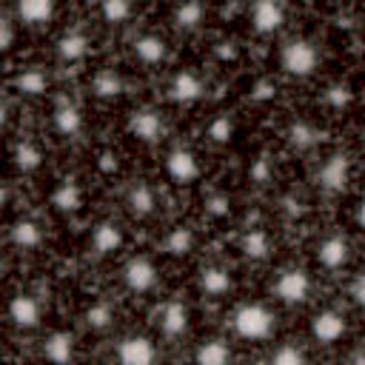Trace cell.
Returning <instances> with one entry per match:
<instances>
[{
  "label": "cell",
  "instance_id": "obj_18",
  "mask_svg": "<svg viewBox=\"0 0 365 365\" xmlns=\"http://www.w3.org/2000/svg\"><path fill=\"white\" fill-rule=\"evenodd\" d=\"M83 202H86V188H83V182L74 180V177L60 180V182L54 185V191H51V205H54L57 211H63V214L80 211Z\"/></svg>",
  "mask_w": 365,
  "mask_h": 365
},
{
  "label": "cell",
  "instance_id": "obj_19",
  "mask_svg": "<svg viewBox=\"0 0 365 365\" xmlns=\"http://www.w3.org/2000/svg\"><path fill=\"white\" fill-rule=\"evenodd\" d=\"M197 285H200V294L208 297V299H220L231 291L234 279H231V271L225 265H205L197 277Z\"/></svg>",
  "mask_w": 365,
  "mask_h": 365
},
{
  "label": "cell",
  "instance_id": "obj_36",
  "mask_svg": "<svg viewBox=\"0 0 365 365\" xmlns=\"http://www.w3.org/2000/svg\"><path fill=\"white\" fill-rule=\"evenodd\" d=\"M351 88L345 86V83H334V86H328L325 88V94H322V100H325V106L331 108V111H342V108H348V103H351Z\"/></svg>",
  "mask_w": 365,
  "mask_h": 365
},
{
  "label": "cell",
  "instance_id": "obj_30",
  "mask_svg": "<svg viewBox=\"0 0 365 365\" xmlns=\"http://www.w3.org/2000/svg\"><path fill=\"white\" fill-rule=\"evenodd\" d=\"M194 245H197V237H194V228H188V225H174L168 231L165 242H163V248L174 257H182V254L194 251Z\"/></svg>",
  "mask_w": 365,
  "mask_h": 365
},
{
  "label": "cell",
  "instance_id": "obj_37",
  "mask_svg": "<svg viewBox=\"0 0 365 365\" xmlns=\"http://www.w3.org/2000/svg\"><path fill=\"white\" fill-rule=\"evenodd\" d=\"M208 137L214 143H228L234 137V120L228 114H214V120L208 123Z\"/></svg>",
  "mask_w": 365,
  "mask_h": 365
},
{
  "label": "cell",
  "instance_id": "obj_21",
  "mask_svg": "<svg viewBox=\"0 0 365 365\" xmlns=\"http://www.w3.org/2000/svg\"><path fill=\"white\" fill-rule=\"evenodd\" d=\"M54 0H17L14 17L20 26H46L54 17Z\"/></svg>",
  "mask_w": 365,
  "mask_h": 365
},
{
  "label": "cell",
  "instance_id": "obj_22",
  "mask_svg": "<svg viewBox=\"0 0 365 365\" xmlns=\"http://www.w3.org/2000/svg\"><path fill=\"white\" fill-rule=\"evenodd\" d=\"M11 86L23 97H40V94L48 91V71L43 66H26V68H20L14 74Z\"/></svg>",
  "mask_w": 365,
  "mask_h": 365
},
{
  "label": "cell",
  "instance_id": "obj_3",
  "mask_svg": "<svg viewBox=\"0 0 365 365\" xmlns=\"http://www.w3.org/2000/svg\"><path fill=\"white\" fill-rule=\"evenodd\" d=\"M6 317L14 328L20 331H29V328H37L40 319H43V299L31 291H17L9 297V305H6Z\"/></svg>",
  "mask_w": 365,
  "mask_h": 365
},
{
  "label": "cell",
  "instance_id": "obj_15",
  "mask_svg": "<svg viewBox=\"0 0 365 365\" xmlns=\"http://www.w3.org/2000/svg\"><path fill=\"white\" fill-rule=\"evenodd\" d=\"M51 123H54V131L66 140H77L86 128V120H83V111L71 103V100H60L54 106V114H51Z\"/></svg>",
  "mask_w": 365,
  "mask_h": 365
},
{
  "label": "cell",
  "instance_id": "obj_20",
  "mask_svg": "<svg viewBox=\"0 0 365 365\" xmlns=\"http://www.w3.org/2000/svg\"><path fill=\"white\" fill-rule=\"evenodd\" d=\"M88 46H91L88 34H86L83 29H71V31H66V34L57 40V57H60L63 66L83 63V60L88 57Z\"/></svg>",
  "mask_w": 365,
  "mask_h": 365
},
{
  "label": "cell",
  "instance_id": "obj_6",
  "mask_svg": "<svg viewBox=\"0 0 365 365\" xmlns=\"http://www.w3.org/2000/svg\"><path fill=\"white\" fill-rule=\"evenodd\" d=\"M348 331V319L342 311L336 308H322L319 314H314L311 319V336L319 342V345H334L345 336Z\"/></svg>",
  "mask_w": 365,
  "mask_h": 365
},
{
  "label": "cell",
  "instance_id": "obj_9",
  "mask_svg": "<svg viewBox=\"0 0 365 365\" xmlns=\"http://www.w3.org/2000/svg\"><path fill=\"white\" fill-rule=\"evenodd\" d=\"M248 17H251V26L257 34H274L285 23V3L282 0H254Z\"/></svg>",
  "mask_w": 365,
  "mask_h": 365
},
{
  "label": "cell",
  "instance_id": "obj_41",
  "mask_svg": "<svg viewBox=\"0 0 365 365\" xmlns=\"http://www.w3.org/2000/svg\"><path fill=\"white\" fill-rule=\"evenodd\" d=\"M11 48H14V20L6 17V20H3V51L9 54Z\"/></svg>",
  "mask_w": 365,
  "mask_h": 365
},
{
  "label": "cell",
  "instance_id": "obj_26",
  "mask_svg": "<svg viewBox=\"0 0 365 365\" xmlns=\"http://www.w3.org/2000/svg\"><path fill=\"white\" fill-rule=\"evenodd\" d=\"M123 88H125V83H123L120 71H114V68H97L91 77V94L100 100H117L123 94Z\"/></svg>",
  "mask_w": 365,
  "mask_h": 365
},
{
  "label": "cell",
  "instance_id": "obj_40",
  "mask_svg": "<svg viewBox=\"0 0 365 365\" xmlns=\"http://www.w3.org/2000/svg\"><path fill=\"white\" fill-rule=\"evenodd\" d=\"M205 211H208L211 217H225V214H228V197H222V194L211 197L208 205H205Z\"/></svg>",
  "mask_w": 365,
  "mask_h": 365
},
{
  "label": "cell",
  "instance_id": "obj_17",
  "mask_svg": "<svg viewBox=\"0 0 365 365\" xmlns=\"http://www.w3.org/2000/svg\"><path fill=\"white\" fill-rule=\"evenodd\" d=\"M114 356L120 362H125V365H148V362L157 359V348L145 336H125V339L117 342Z\"/></svg>",
  "mask_w": 365,
  "mask_h": 365
},
{
  "label": "cell",
  "instance_id": "obj_12",
  "mask_svg": "<svg viewBox=\"0 0 365 365\" xmlns=\"http://www.w3.org/2000/svg\"><path fill=\"white\" fill-rule=\"evenodd\" d=\"M348 180H351V160L345 157V154H331L322 165H319V171H317V182L325 188V191H342L345 185H348Z\"/></svg>",
  "mask_w": 365,
  "mask_h": 365
},
{
  "label": "cell",
  "instance_id": "obj_32",
  "mask_svg": "<svg viewBox=\"0 0 365 365\" xmlns=\"http://www.w3.org/2000/svg\"><path fill=\"white\" fill-rule=\"evenodd\" d=\"M234 354H231V345L228 342H222V339H208V342H202L197 351H194V359L197 362H205V365H222V362H228Z\"/></svg>",
  "mask_w": 365,
  "mask_h": 365
},
{
  "label": "cell",
  "instance_id": "obj_35",
  "mask_svg": "<svg viewBox=\"0 0 365 365\" xmlns=\"http://www.w3.org/2000/svg\"><path fill=\"white\" fill-rule=\"evenodd\" d=\"M248 180H251L254 185H268V182L274 180V163H271L268 154H259L257 160H251V165H248Z\"/></svg>",
  "mask_w": 365,
  "mask_h": 365
},
{
  "label": "cell",
  "instance_id": "obj_25",
  "mask_svg": "<svg viewBox=\"0 0 365 365\" xmlns=\"http://www.w3.org/2000/svg\"><path fill=\"white\" fill-rule=\"evenodd\" d=\"M40 351L48 362H68V359H74V336L68 331H51L43 339Z\"/></svg>",
  "mask_w": 365,
  "mask_h": 365
},
{
  "label": "cell",
  "instance_id": "obj_23",
  "mask_svg": "<svg viewBox=\"0 0 365 365\" xmlns=\"http://www.w3.org/2000/svg\"><path fill=\"white\" fill-rule=\"evenodd\" d=\"M9 237H11V245L17 251H37L43 245V225L29 220V217H20L11 228H9Z\"/></svg>",
  "mask_w": 365,
  "mask_h": 365
},
{
  "label": "cell",
  "instance_id": "obj_1",
  "mask_svg": "<svg viewBox=\"0 0 365 365\" xmlns=\"http://www.w3.org/2000/svg\"><path fill=\"white\" fill-rule=\"evenodd\" d=\"M231 325H234V334L240 339H245V342H265L274 334L277 319H274V314H271L268 305H262V302H245V305H240L234 311Z\"/></svg>",
  "mask_w": 365,
  "mask_h": 365
},
{
  "label": "cell",
  "instance_id": "obj_2",
  "mask_svg": "<svg viewBox=\"0 0 365 365\" xmlns=\"http://www.w3.org/2000/svg\"><path fill=\"white\" fill-rule=\"evenodd\" d=\"M279 66L291 74V77H311L319 66V51L317 43L305 40V37H294L282 46L279 51Z\"/></svg>",
  "mask_w": 365,
  "mask_h": 365
},
{
  "label": "cell",
  "instance_id": "obj_5",
  "mask_svg": "<svg viewBox=\"0 0 365 365\" xmlns=\"http://www.w3.org/2000/svg\"><path fill=\"white\" fill-rule=\"evenodd\" d=\"M274 294L285 305H302L311 297V274L305 268H285L274 282Z\"/></svg>",
  "mask_w": 365,
  "mask_h": 365
},
{
  "label": "cell",
  "instance_id": "obj_39",
  "mask_svg": "<svg viewBox=\"0 0 365 365\" xmlns=\"http://www.w3.org/2000/svg\"><path fill=\"white\" fill-rule=\"evenodd\" d=\"M348 294H351V299H354L356 305H362V308H365V271H359V274L351 279Z\"/></svg>",
  "mask_w": 365,
  "mask_h": 365
},
{
  "label": "cell",
  "instance_id": "obj_38",
  "mask_svg": "<svg viewBox=\"0 0 365 365\" xmlns=\"http://www.w3.org/2000/svg\"><path fill=\"white\" fill-rule=\"evenodd\" d=\"M271 362L277 365H297V362H305V351H299L297 345H279L277 351H271Z\"/></svg>",
  "mask_w": 365,
  "mask_h": 365
},
{
  "label": "cell",
  "instance_id": "obj_8",
  "mask_svg": "<svg viewBox=\"0 0 365 365\" xmlns=\"http://www.w3.org/2000/svg\"><path fill=\"white\" fill-rule=\"evenodd\" d=\"M128 131L134 140L140 143H160L163 134H165V123H163V114L157 108H137L131 117H128Z\"/></svg>",
  "mask_w": 365,
  "mask_h": 365
},
{
  "label": "cell",
  "instance_id": "obj_4",
  "mask_svg": "<svg viewBox=\"0 0 365 365\" xmlns=\"http://www.w3.org/2000/svg\"><path fill=\"white\" fill-rule=\"evenodd\" d=\"M123 279H125V288H128L131 294L145 297V294H151V291L157 288L160 271H157V265H154L151 257H143V254H140V257H131V259L125 262Z\"/></svg>",
  "mask_w": 365,
  "mask_h": 365
},
{
  "label": "cell",
  "instance_id": "obj_43",
  "mask_svg": "<svg viewBox=\"0 0 365 365\" xmlns=\"http://www.w3.org/2000/svg\"><path fill=\"white\" fill-rule=\"evenodd\" d=\"M362 148H365V128H362Z\"/></svg>",
  "mask_w": 365,
  "mask_h": 365
},
{
  "label": "cell",
  "instance_id": "obj_34",
  "mask_svg": "<svg viewBox=\"0 0 365 365\" xmlns=\"http://www.w3.org/2000/svg\"><path fill=\"white\" fill-rule=\"evenodd\" d=\"M111 322H114V308H111L108 299H97V302L88 305V311H86V325H88L91 331H106Z\"/></svg>",
  "mask_w": 365,
  "mask_h": 365
},
{
  "label": "cell",
  "instance_id": "obj_16",
  "mask_svg": "<svg viewBox=\"0 0 365 365\" xmlns=\"http://www.w3.org/2000/svg\"><path fill=\"white\" fill-rule=\"evenodd\" d=\"M120 245H123V228H120V222H114V220H103V222H97V225L91 228V237H88V248H91V254L106 257V254L120 251Z\"/></svg>",
  "mask_w": 365,
  "mask_h": 365
},
{
  "label": "cell",
  "instance_id": "obj_7",
  "mask_svg": "<svg viewBox=\"0 0 365 365\" xmlns=\"http://www.w3.org/2000/svg\"><path fill=\"white\" fill-rule=\"evenodd\" d=\"M165 171L177 185H191L202 177V165L191 148H174L165 157Z\"/></svg>",
  "mask_w": 365,
  "mask_h": 365
},
{
  "label": "cell",
  "instance_id": "obj_24",
  "mask_svg": "<svg viewBox=\"0 0 365 365\" xmlns=\"http://www.w3.org/2000/svg\"><path fill=\"white\" fill-rule=\"evenodd\" d=\"M174 26L180 31H197L205 20V3L202 0H180L174 6V14H171Z\"/></svg>",
  "mask_w": 365,
  "mask_h": 365
},
{
  "label": "cell",
  "instance_id": "obj_13",
  "mask_svg": "<svg viewBox=\"0 0 365 365\" xmlns=\"http://www.w3.org/2000/svg\"><path fill=\"white\" fill-rule=\"evenodd\" d=\"M351 257V245L342 234H328L319 240L317 245V262L325 268V271H339Z\"/></svg>",
  "mask_w": 365,
  "mask_h": 365
},
{
  "label": "cell",
  "instance_id": "obj_11",
  "mask_svg": "<svg viewBox=\"0 0 365 365\" xmlns=\"http://www.w3.org/2000/svg\"><path fill=\"white\" fill-rule=\"evenodd\" d=\"M168 94L171 100L177 103H197L205 97V80L194 71V68H180L174 77H171V86H168Z\"/></svg>",
  "mask_w": 365,
  "mask_h": 365
},
{
  "label": "cell",
  "instance_id": "obj_29",
  "mask_svg": "<svg viewBox=\"0 0 365 365\" xmlns=\"http://www.w3.org/2000/svg\"><path fill=\"white\" fill-rule=\"evenodd\" d=\"M11 160H14V165H17L23 174H29V171L40 168V163H43V148H40V143H34V140L23 137V140L14 145Z\"/></svg>",
  "mask_w": 365,
  "mask_h": 365
},
{
  "label": "cell",
  "instance_id": "obj_33",
  "mask_svg": "<svg viewBox=\"0 0 365 365\" xmlns=\"http://www.w3.org/2000/svg\"><path fill=\"white\" fill-rule=\"evenodd\" d=\"M288 140H291V145H297V148H314V145L319 143V131H317L314 123L297 120V123H291V128H288Z\"/></svg>",
  "mask_w": 365,
  "mask_h": 365
},
{
  "label": "cell",
  "instance_id": "obj_28",
  "mask_svg": "<svg viewBox=\"0 0 365 365\" xmlns=\"http://www.w3.org/2000/svg\"><path fill=\"white\" fill-rule=\"evenodd\" d=\"M240 251H242L248 259H265V257L271 254V234H268L262 225L248 228V231L240 237Z\"/></svg>",
  "mask_w": 365,
  "mask_h": 365
},
{
  "label": "cell",
  "instance_id": "obj_31",
  "mask_svg": "<svg viewBox=\"0 0 365 365\" xmlns=\"http://www.w3.org/2000/svg\"><path fill=\"white\" fill-rule=\"evenodd\" d=\"M100 17L108 26H125L134 17V0H100Z\"/></svg>",
  "mask_w": 365,
  "mask_h": 365
},
{
  "label": "cell",
  "instance_id": "obj_14",
  "mask_svg": "<svg viewBox=\"0 0 365 365\" xmlns=\"http://www.w3.org/2000/svg\"><path fill=\"white\" fill-rule=\"evenodd\" d=\"M157 328L163 331V336L177 339L188 331V308L182 299H168L163 302L160 314H157Z\"/></svg>",
  "mask_w": 365,
  "mask_h": 365
},
{
  "label": "cell",
  "instance_id": "obj_10",
  "mask_svg": "<svg viewBox=\"0 0 365 365\" xmlns=\"http://www.w3.org/2000/svg\"><path fill=\"white\" fill-rule=\"evenodd\" d=\"M131 54H134V60H137L140 66L154 68V66H163V63H165L168 46H165V40H163L160 34L143 31V34H137V37L131 40Z\"/></svg>",
  "mask_w": 365,
  "mask_h": 365
},
{
  "label": "cell",
  "instance_id": "obj_42",
  "mask_svg": "<svg viewBox=\"0 0 365 365\" xmlns=\"http://www.w3.org/2000/svg\"><path fill=\"white\" fill-rule=\"evenodd\" d=\"M356 225L365 231V197L359 200V205H356Z\"/></svg>",
  "mask_w": 365,
  "mask_h": 365
},
{
  "label": "cell",
  "instance_id": "obj_27",
  "mask_svg": "<svg viewBox=\"0 0 365 365\" xmlns=\"http://www.w3.org/2000/svg\"><path fill=\"white\" fill-rule=\"evenodd\" d=\"M125 205H128V211H131L134 217H148V214H154V208H157V191H154V185H148V182H134V185L128 188Z\"/></svg>",
  "mask_w": 365,
  "mask_h": 365
}]
</instances>
